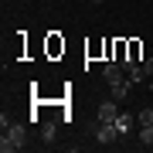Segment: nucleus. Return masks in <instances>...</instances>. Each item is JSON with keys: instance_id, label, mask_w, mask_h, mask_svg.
I'll return each mask as SVG.
<instances>
[{"instance_id": "obj_1", "label": "nucleus", "mask_w": 153, "mask_h": 153, "mask_svg": "<svg viewBox=\"0 0 153 153\" xmlns=\"http://www.w3.org/2000/svg\"><path fill=\"white\" fill-rule=\"evenodd\" d=\"M24 143H27V126L14 119L4 129V136H0V150H4V153H14V150H24Z\"/></svg>"}, {"instance_id": "obj_2", "label": "nucleus", "mask_w": 153, "mask_h": 153, "mask_svg": "<svg viewBox=\"0 0 153 153\" xmlns=\"http://www.w3.org/2000/svg\"><path fill=\"white\" fill-rule=\"evenodd\" d=\"M88 129H92V136L102 143V146H109V143H116V136H119V129H116V123H102L95 116L92 123H88Z\"/></svg>"}, {"instance_id": "obj_3", "label": "nucleus", "mask_w": 153, "mask_h": 153, "mask_svg": "<svg viewBox=\"0 0 153 153\" xmlns=\"http://www.w3.org/2000/svg\"><path fill=\"white\" fill-rule=\"evenodd\" d=\"M95 116H99L102 123H116V116H119V109H116V99H105V102H99Z\"/></svg>"}, {"instance_id": "obj_4", "label": "nucleus", "mask_w": 153, "mask_h": 153, "mask_svg": "<svg viewBox=\"0 0 153 153\" xmlns=\"http://www.w3.org/2000/svg\"><path fill=\"white\" fill-rule=\"evenodd\" d=\"M102 78H105L109 85H116V82H123V78H126V68L119 65V61H109V65L102 68Z\"/></svg>"}, {"instance_id": "obj_5", "label": "nucleus", "mask_w": 153, "mask_h": 153, "mask_svg": "<svg viewBox=\"0 0 153 153\" xmlns=\"http://www.w3.org/2000/svg\"><path fill=\"white\" fill-rule=\"evenodd\" d=\"M112 88V99L116 102H126V99H129V88H133V82H129V75L123 78V82H116V85H109Z\"/></svg>"}, {"instance_id": "obj_6", "label": "nucleus", "mask_w": 153, "mask_h": 153, "mask_svg": "<svg viewBox=\"0 0 153 153\" xmlns=\"http://www.w3.org/2000/svg\"><path fill=\"white\" fill-rule=\"evenodd\" d=\"M133 123H136V116H126V112L116 116V129H119V136H126V133L133 129Z\"/></svg>"}, {"instance_id": "obj_7", "label": "nucleus", "mask_w": 153, "mask_h": 153, "mask_svg": "<svg viewBox=\"0 0 153 153\" xmlns=\"http://www.w3.org/2000/svg\"><path fill=\"white\" fill-rule=\"evenodd\" d=\"M55 133H58V123H44L41 126V140L44 143H55Z\"/></svg>"}, {"instance_id": "obj_8", "label": "nucleus", "mask_w": 153, "mask_h": 153, "mask_svg": "<svg viewBox=\"0 0 153 153\" xmlns=\"http://www.w3.org/2000/svg\"><path fill=\"white\" fill-rule=\"evenodd\" d=\"M136 123L140 126H153V109H150V105H143V109L136 112Z\"/></svg>"}, {"instance_id": "obj_9", "label": "nucleus", "mask_w": 153, "mask_h": 153, "mask_svg": "<svg viewBox=\"0 0 153 153\" xmlns=\"http://www.w3.org/2000/svg\"><path fill=\"white\" fill-rule=\"evenodd\" d=\"M126 75H129V82H133V85H136V82H146V78H150L146 71H143V65H136V68H129V71H126Z\"/></svg>"}, {"instance_id": "obj_10", "label": "nucleus", "mask_w": 153, "mask_h": 153, "mask_svg": "<svg viewBox=\"0 0 153 153\" xmlns=\"http://www.w3.org/2000/svg\"><path fill=\"white\" fill-rule=\"evenodd\" d=\"M140 143L143 146H153V126H140Z\"/></svg>"}, {"instance_id": "obj_11", "label": "nucleus", "mask_w": 153, "mask_h": 153, "mask_svg": "<svg viewBox=\"0 0 153 153\" xmlns=\"http://www.w3.org/2000/svg\"><path fill=\"white\" fill-rule=\"evenodd\" d=\"M143 71H146V75L153 78V58H143Z\"/></svg>"}, {"instance_id": "obj_12", "label": "nucleus", "mask_w": 153, "mask_h": 153, "mask_svg": "<svg viewBox=\"0 0 153 153\" xmlns=\"http://www.w3.org/2000/svg\"><path fill=\"white\" fill-rule=\"evenodd\" d=\"M150 92H153V78H150Z\"/></svg>"}]
</instances>
